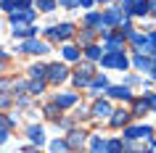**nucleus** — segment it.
I'll use <instances>...</instances> for the list:
<instances>
[{
  "mask_svg": "<svg viewBox=\"0 0 156 153\" xmlns=\"http://www.w3.org/2000/svg\"><path fill=\"white\" fill-rule=\"evenodd\" d=\"M101 69H114V71H127L130 69V58L127 50H103V56L98 58Z\"/></svg>",
  "mask_w": 156,
  "mask_h": 153,
  "instance_id": "1",
  "label": "nucleus"
},
{
  "mask_svg": "<svg viewBox=\"0 0 156 153\" xmlns=\"http://www.w3.org/2000/svg\"><path fill=\"white\" fill-rule=\"evenodd\" d=\"M50 50H53V42L42 40L40 34H37V37H27V40H21V45H19V53H27V56H48Z\"/></svg>",
  "mask_w": 156,
  "mask_h": 153,
  "instance_id": "2",
  "label": "nucleus"
},
{
  "mask_svg": "<svg viewBox=\"0 0 156 153\" xmlns=\"http://www.w3.org/2000/svg\"><path fill=\"white\" fill-rule=\"evenodd\" d=\"M156 129L151 127V124H143V121H138V124H127V127H122V137L124 140H148V137L154 135Z\"/></svg>",
  "mask_w": 156,
  "mask_h": 153,
  "instance_id": "3",
  "label": "nucleus"
},
{
  "mask_svg": "<svg viewBox=\"0 0 156 153\" xmlns=\"http://www.w3.org/2000/svg\"><path fill=\"white\" fill-rule=\"evenodd\" d=\"M87 129L85 127H80V124H74V127H69L66 129V143H69V151H82L85 148V143H87Z\"/></svg>",
  "mask_w": 156,
  "mask_h": 153,
  "instance_id": "4",
  "label": "nucleus"
},
{
  "mask_svg": "<svg viewBox=\"0 0 156 153\" xmlns=\"http://www.w3.org/2000/svg\"><path fill=\"white\" fill-rule=\"evenodd\" d=\"M69 74H72V69L66 64H48V71H45V79H48V85H53V87H58V85H64L66 79H69Z\"/></svg>",
  "mask_w": 156,
  "mask_h": 153,
  "instance_id": "5",
  "label": "nucleus"
},
{
  "mask_svg": "<svg viewBox=\"0 0 156 153\" xmlns=\"http://www.w3.org/2000/svg\"><path fill=\"white\" fill-rule=\"evenodd\" d=\"M124 16H127V13L122 11V5H119V3H116V5H111V3H108V8L101 11V24H98V26H111V29H114V26H119V21H122ZM98 26H95V29H98Z\"/></svg>",
  "mask_w": 156,
  "mask_h": 153,
  "instance_id": "6",
  "label": "nucleus"
},
{
  "mask_svg": "<svg viewBox=\"0 0 156 153\" xmlns=\"http://www.w3.org/2000/svg\"><path fill=\"white\" fill-rule=\"evenodd\" d=\"M111 111H114V103H111V98H106V95L93 98L90 119H108V113H111Z\"/></svg>",
  "mask_w": 156,
  "mask_h": 153,
  "instance_id": "7",
  "label": "nucleus"
},
{
  "mask_svg": "<svg viewBox=\"0 0 156 153\" xmlns=\"http://www.w3.org/2000/svg\"><path fill=\"white\" fill-rule=\"evenodd\" d=\"M103 95L111 98V100H119V103H130L132 98H135V95H132V87H130V85H124V82H122V85H111V82H108V87L103 90Z\"/></svg>",
  "mask_w": 156,
  "mask_h": 153,
  "instance_id": "8",
  "label": "nucleus"
},
{
  "mask_svg": "<svg viewBox=\"0 0 156 153\" xmlns=\"http://www.w3.org/2000/svg\"><path fill=\"white\" fill-rule=\"evenodd\" d=\"M8 21H11V26H16V24H34V21H37V8L29 5V8L11 11V13H8Z\"/></svg>",
  "mask_w": 156,
  "mask_h": 153,
  "instance_id": "9",
  "label": "nucleus"
},
{
  "mask_svg": "<svg viewBox=\"0 0 156 153\" xmlns=\"http://www.w3.org/2000/svg\"><path fill=\"white\" fill-rule=\"evenodd\" d=\"M74 34H77V24H72V21L53 24V45H56V42H72Z\"/></svg>",
  "mask_w": 156,
  "mask_h": 153,
  "instance_id": "10",
  "label": "nucleus"
},
{
  "mask_svg": "<svg viewBox=\"0 0 156 153\" xmlns=\"http://www.w3.org/2000/svg\"><path fill=\"white\" fill-rule=\"evenodd\" d=\"M119 5L132 19H146L148 16V0H127V3H119Z\"/></svg>",
  "mask_w": 156,
  "mask_h": 153,
  "instance_id": "11",
  "label": "nucleus"
},
{
  "mask_svg": "<svg viewBox=\"0 0 156 153\" xmlns=\"http://www.w3.org/2000/svg\"><path fill=\"white\" fill-rule=\"evenodd\" d=\"M130 66L135 69V71H140V74H148V71H151V66H154V56H148V53H140V50H132V56H130Z\"/></svg>",
  "mask_w": 156,
  "mask_h": 153,
  "instance_id": "12",
  "label": "nucleus"
},
{
  "mask_svg": "<svg viewBox=\"0 0 156 153\" xmlns=\"http://www.w3.org/2000/svg\"><path fill=\"white\" fill-rule=\"evenodd\" d=\"M108 127L111 129H122V127H127L132 121V113H130V108H114V111L108 113Z\"/></svg>",
  "mask_w": 156,
  "mask_h": 153,
  "instance_id": "13",
  "label": "nucleus"
},
{
  "mask_svg": "<svg viewBox=\"0 0 156 153\" xmlns=\"http://www.w3.org/2000/svg\"><path fill=\"white\" fill-rule=\"evenodd\" d=\"M130 113H132V121H140V119H146L148 113H151L148 98H146V95H140V98H132V100H130Z\"/></svg>",
  "mask_w": 156,
  "mask_h": 153,
  "instance_id": "14",
  "label": "nucleus"
},
{
  "mask_svg": "<svg viewBox=\"0 0 156 153\" xmlns=\"http://www.w3.org/2000/svg\"><path fill=\"white\" fill-rule=\"evenodd\" d=\"M53 103H58L64 111H69L74 103H80V92H77V90H64V92H56V95H53Z\"/></svg>",
  "mask_w": 156,
  "mask_h": 153,
  "instance_id": "15",
  "label": "nucleus"
},
{
  "mask_svg": "<svg viewBox=\"0 0 156 153\" xmlns=\"http://www.w3.org/2000/svg\"><path fill=\"white\" fill-rule=\"evenodd\" d=\"M101 45H103V50H127V40H124V34L119 29H114Z\"/></svg>",
  "mask_w": 156,
  "mask_h": 153,
  "instance_id": "16",
  "label": "nucleus"
},
{
  "mask_svg": "<svg viewBox=\"0 0 156 153\" xmlns=\"http://www.w3.org/2000/svg\"><path fill=\"white\" fill-rule=\"evenodd\" d=\"M108 87V77H106V71H95L90 77V98H98V95H103V90Z\"/></svg>",
  "mask_w": 156,
  "mask_h": 153,
  "instance_id": "17",
  "label": "nucleus"
},
{
  "mask_svg": "<svg viewBox=\"0 0 156 153\" xmlns=\"http://www.w3.org/2000/svg\"><path fill=\"white\" fill-rule=\"evenodd\" d=\"M61 56H64V61H69V64H77V61L82 58V48H80L77 42H61Z\"/></svg>",
  "mask_w": 156,
  "mask_h": 153,
  "instance_id": "18",
  "label": "nucleus"
},
{
  "mask_svg": "<svg viewBox=\"0 0 156 153\" xmlns=\"http://www.w3.org/2000/svg\"><path fill=\"white\" fill-rule=\"evenodd\" d=\"M95 40H98V32H95L93 26H82V29H77V34H74L72 42H77L80 48H85V45H90V42H95Z\"/></svg>",
  "mask_w": 156,
  "mask_h": 153,
  "instance_id": "19",
  "label": "nucleus"
},
{
  "mask_svg": "<svg viewBox=\"0 0 156 153\" xmlns=\"http://www.w3.org/2000/svg\"><path fill=\"white\" fill-rule=\"evenodd\" d=\"M11 34H13V40H27V37H37V34H40V26H37V24H16Z\"/></svg>",
  "mask_w": 156,
  "mask_h": 153,
  "instance_id": "20",
  "label": "nucleus"
},
{
  "mask_svg": "<svg viewBox=\"0 0 156 153\" xmlns=\"http://www.w3.org/2000/svg\"><path fill=\"white\" fill-rule=\"evenodd\" d=\"M27 137H29V143H34L37 148H42V145H45V129H42V124H29V127H27Z\"/></svg>",
  "mask_w": 156,
  "mask_h": 153,
  "instance_id": "21",
  "label": "nucleus"
},
{
  "mask_svg": "<svg viewBox=\"0 0 156 153\" xmlns=\"http://www.w3.org/2000/svg\"><path fill=\"white\" fill-rule=\"evenodd\" d=\"M101 56H103V45H98V42H90V45L82 48V58H87V61H93V64H98Z\"/></svg>",
  "mask_w": 156,
  "mask_h": 153,
  "instance_id": "22",
  "label": "nucleus"
},
{
  "mask_svg": "<svg viewBox=\"0 0 156 153\" xmlns=\"http://www.w3.org/2000/svg\"><path fill=\"white\" fill-rule=\"evenodd\" d=\"M45 90H48V79H29L27 82V92L32 98H40Z\"/></svg>",
  "mask_w": 156,
  "mask_h": 153,
  "instance_id": "23",
  "label": "nucleus"
},
{
  "mask_svg": "<svg viewBox=\"0 0 156 153\" xmlns=\"http://www.w3.org/2000/svg\"><path fill=\"white\" fill-rule=\"evenodd\" d=\"M85 145H87L93 153H101V151H106V137H103V135H93V132H90Z\"/></svg>",
  "mask_w": 156,
  "mask_h": 153,
  "instance_id": "24",
  "label": "nucleus"
},
{
  "mask_svg": "<svg viewBox=\"0 0 156 153\" xmlns=\"http://www.w3.org/2000/svg\"><path fill=\"white\" fill-rule=\"evenodd\" d=\"M45 71H48V64H29L27 66V77L29 79H45Z\"/></svg>",
  "mask_w": 156,
  "mask_h": 153,
  "instance_id": "25",
  "label": "nucleus"
},
{
  "mask_svg": "<svg viewBox=\"0 0 156 153\" xmlns=\"http://www.w3.org/2000/svg\"><path fill=\"white\" fill-rule=\"evenodd\" d=\"M42 113H45V119H50V121H56L58 116H61V113H64V108H61V106H58V103H53V100H48V103L42 106Z\"/></svg>",
  "mask_w": 156,
  "mask_h": 153,
  "instance_id": "26",
  "label": "nucleus"
},
{
  "mask_svg": "<svg viewBox=\"0 0 156 153\" xmlns=\"http://www.w3.org/2000/svg\"><path fill=\"white\" fill-rule=\"evenodd\" d=\"M72 116L77 119V124H80V121H90V106L74 103V106H72Z\"/></svg>",
  "mask_w": 156,
  "mask_h": 153,
  "instance_id": "27",
  "label": "nucleus"
},
{
  "mask_svg": "<svg viewBox=\"0 0 156 153\" xmlns=\"http://www.w3.org/2000/svg\"><path fill=\"white\" fill-rule=\"evenodd\" d=\"M74 71H77V74H85V77H93V74H95V64L87 61V58H80L77 66H74Z\"/></svg>",
  "mask_w": 156,
  "mask_h": 153,
  "instance_id": "28",
  "label": "nucleus"
},
{
  "mask_svg": "<svg viewBox=\"0 0 156 153\" xmlns=\"http://www.w3.org/2000/svg\"><path fill=\"white\" fill-rule=\"evenodd\" d=\"M27 82H29V79H13V82H11L8 95H13V98H19V95H29V92H27Z\"/></svg>",
  "mask_w": 156,
  "mask_h": 153,
  "instance_id": "29",
  "label": "nucleus"
},
{
  "mask_svg": "<svg viewBox=\"0 0 156 153\" xmlns=\"http://www.w3.org/2000/svg\"><path fill=\"white\" fill-rule=\"evenodd\" d=\"M34 8L37 13H53L58 8V0H34Z\"/></svg>",
  "mask_w": 156,
  "mask_h": 153,
  "instance_id": "30",
  "label": "nucleus"
},
{
  "mask_svg": "<svg viewBox=\"0 0 156 153\" xmlns=\"http://www.w3.org/2000/svg\"><path fill=\"white\" fill-rule=\"evenodd\" d=\"M69 79H72V87L74 90H82V87H90V77H85V74H69Z\"/></svg>",
  "mask_w": 156,
  "mask_h": 153,
  "instance_id": "31",
  "label": "nucleus"
},
{
  "mask_svg": "<svg viewBox=\"0 0 156 153\" xmlns=\"http://www.w3.org/2000/svg\"><path fill=\"white\" fill-rule=\"evenodd\" d=\"M101 24V11H87V13H85V19H82V26H93V29H95V26Z\"/></svg>",
  "mask_w": 156,
  "mask_h": 153,
  "instance_id": "32",
  "label": "nucleus"
},
{
  "mask_svg": "<svg viewBox=\"0 0 156 153\" xmlns=\"http://www.w3.org/2000/svg\"><path fill=\"white\" fill-rule=\"evenodd\" d=\"M106 151H108V153L124 151V137H108V140H106Z\"/></svg>",
  "mask_w": 156,
  "mask_h": 153,
  "instance_id": "33",
  "label": "nucleus"
},
{
  "mask_svg": "<svg viewBox=\"0 0 156 153\" xmlns=\"http://www.w3.org/2000/svg\"><path fill=\"white\" fill-rule=\"evenodd\" d=\"M48 148L53 153H58V151H69V143H66V137H56V140H50L48 143Z\"/></svg>",
  "mask_w": 156,
  "mask_h": 153,
  "instance_id": "34",
  "label": "nucleus"
},
{
  "mask_svg": "<svg viewBox=\"0 0 156 153\" xmlns=\"http://www.w3.org/2000/svg\"><path fill=\"white\" fill-rule=\"evenodd\" d=\"M11 132H13V129H8L5 124H3V121H0V145H5V143H8Z\"/></svg>",
  "mask_w": 156,
  "mask_h": 153,
  "instance_id": "35",
  "label": "nucleus"
},
{
  "mask_svg": "<svg viewBox=\"0 0 156 153\" xmlns=\"http://www.w3.org/2000/svg\"><path fill=\"white\" fill-rule=\"evenodd\" d=\"M124 85H130V87L143 85V77H138V74H127V77H124Z\"/></svg>",
  "mask_w": 156,
  "mask_h": 153,
  "instance_id": "36",
  "label": "nucleus"
},
{
  "mask_svg": "<svg viewBox=\"0 0 156 153\" xmlns=\"http://www.w3.org/2000/svg\"><path fill=\"white\" fill-rule=\"evenodd\" d=\"M0 11H5V13L16 11V0H0Z\"/></svg>",
  "mask_w": 156,
  "mask_h": 153,
  "instance_id": "37",
  "label": "nucleus"
},
{
  "mask_svg": "<svg viewBox=\"0 0 156 153\" xmlns=\"http://www.w3.org/2000/svg\"><path fill=\"white\" fill-rule=\"evenodd\" d=\"M58 8H64V11H74V8H77V0H58Z\"/></svg>",
  "mask_w": 156,
  "mask_h": 153,
  "instance_id": "38",
  "label": "nucleus"
},
{
  "mask_svg": "<svg viewBox=\"0 0 156 153\" xmlns=\"http://www.w3.org/2000/svg\"><path fill=\"white\" fill-rule=\"evenodd\" d=\"M11 82H13V79H8V77L0 74V92H8V90H11Z\"/></svg>",
  "mask_w": 156,
  "mask_h": 153,
  "instance_id": "39",
  "label": "nucleus"
},
{
  "mask_svg": "<svg viewBox=\"0 0 156 153\" xmlns=\"http://www.w3.org/2000/svg\"><path fill=\"white\" fill-rule=\"evenodd\" d=\"M93 5H95V0H77V8H87L90 11Z\"/></svg>",
  "mask_w": 156,
  "mask_h": 153,
  "instance_id": "40",
  "label": "nucleus"
},
{
  "mask_svg": "<svg viewBox=\"0 0 156 153\" xmlns=\"http://www.w3.org/2000/svg\"><path fill=\"white\" fill-rule=\"evenodd\" d=\"M148 16L156 19V0H148Z\"/></svg>",
  "mask_w": 156,
  "mask_h": 153,
  "instance_id": "41",
  "label": "nucleus"
},
{
  "mask_svg": "<svg viewBox=\"0 0 156 153\" xmlns=\"http://www.w3.org/2000/svg\"><path fill=\"white\" fill-rule=\"evenodd\" d=\"M34 5V0H16V8H29Z\"/></svg>",
  "mask_w": 156,
  "mask_h": 153,
  "instance_id": "42",
  "label": "nucleus"
},
{
  "mask_svg": "<svg viewBox=\"0 0 156 153\" xmlns=\"http://www.w3.org/2000/svg\"><path fill=\"white\" fill-rule=\"evenodd\" d=\"M0 61H5V64H8V53H5V48H3V45H0Z\"/></svg>",
  "mask_w": 156,
  "mask_h": 153,
  "instance_id": "43",
  "label": "nucleus"
},
{
  "mask_svg": "<svg viewBox=\"0 0 156 153\" xmlns=\"http://www.w3.org/2000/svg\"><path fill=\"white\" fill-rule=\"evenodd\" d=\"M95 3H101V5H108V3H114V0H95Z\"/></svg>",
  "mask_w": 156,
  "mask_h": 153,
  "instance_id": "44",
  "label": "nucleus"
},
{
  "mask_svg": "<svg viewBox=\"0 0 156 153\" xmlns=\"http://www.w3.org/2000/svg\"><path fill=\"white\" fill-rule=\"evenodd\" d=\"M3 69H5V61H0V74H3Z\"/></svg>",
  "mask_w": 156,
  "mask_h": 153,
  "instance_id": "45",
  "label": "nucleus"
}]
</instances>
